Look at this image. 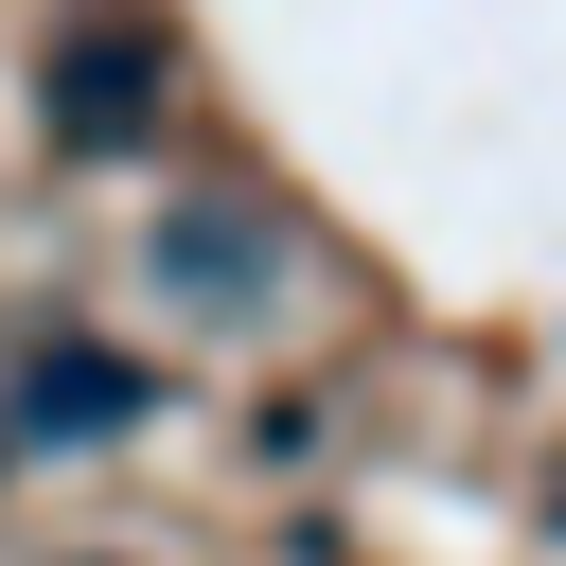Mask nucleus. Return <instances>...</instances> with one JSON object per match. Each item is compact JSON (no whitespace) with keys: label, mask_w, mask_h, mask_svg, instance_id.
Masks as SVG:
<instances>
[{"label":"nucleus","mask_w":566,"mask_h":566,"mask_svg":"<svg viewBox=\"0 0 566 566\" xmlns=\"http://www.w3.org/2000/svg\"><path fill=\"white\" fill-rule=\"evenodd\" d=\"M159 124V35L142 18H88V35H53V142H142Z\"/></svg>","instance_id":"obj_1"},{"label":"nucleus","mask_w":566,"mask_h":566,"mask_svg":"<svg viewBox=\"0 0 566 566\" xmlns=\"http://www.w3.org/2000/svg\"><path fill=\"white\" fill-rule=\"evenodd\" d=\"M159 265H177V283H212V301H248V283H265V230H248V212H177V230H159Z\"/></svg>","instance_id":"obj_3"},{"label":"nucleus","mask_w":566,"mask_h":566,"mask_svg":"<svg viewBox=\"0 0 566 566\" xmlns=\"http://www.w3.org/2000/svg\"><path fill=\"white\" fill-rule=\"evenodd\" d=\"M18 424H53V442H106V424H142V371H124V354H71V336H53V354L18 371Z\"/></svg>","instance_id":"obj_2"}]
</instances>
